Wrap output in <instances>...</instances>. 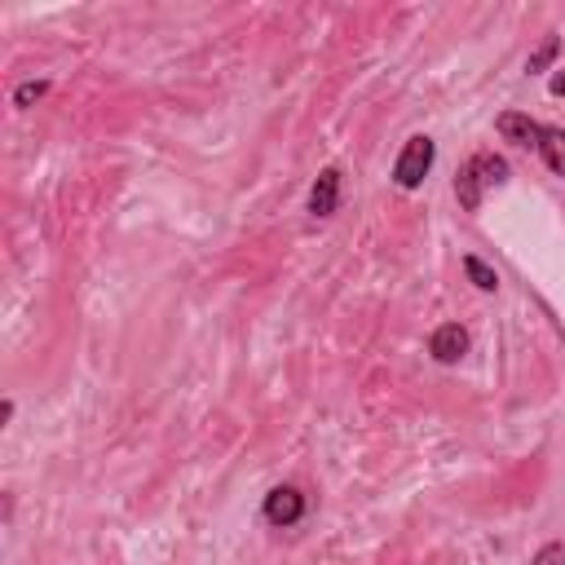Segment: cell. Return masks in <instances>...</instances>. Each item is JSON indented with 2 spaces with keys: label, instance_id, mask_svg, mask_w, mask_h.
<instances>
[{
  "label": "cell",
  "instance_id": "6",
  "mask_svg": "<svg viewBox=\"0 0 565 565\" xmlns=\"http://www.w3.org/2000/svg\"><path fill=\"white\" fill-rule=\"evenodd\" d=\"M495 129H499V138H504V142L526 146V151H539V133H543V125H539V120H530V116H521V110H504V116L495 120Z\"/></svg>",
  "mask_w": 565,
  "mask_h": 565
},
{
  "label": "cell",
  "instance_id": "12",
  "mask_svg": "<svg viewBox=\"0 0 565 565\" xmlns=\"http://www.w3.org/2000/svg\"><path fill=\"white\" fill-rule=\"evenodd\" d=\"M548 93H552V97H565V67H561V71L552 75V84H548Z\"/></svg>",
  "mask_w": 565,
  "mask_h": 565
},
{
  "label": "cell",
  "instance_id": "4",
  "mask_svg": "<svg viewBox=\"0 0 565 565\" xmlns=\"http://www.w3.org/2000/svg\"><path fill=\"white\" fill-rule=\"evenodd\" d=\"M428 354L442 363V367H456L464 354H469V331L460 322H442L433 336H428Z\"/></svg>",
  "mask_w": 565,
  "mask_h": 565
},
{
  "label": "cell",
  "instance_id": "10",
  "mask_svg": "<svg viewBox=\"0 0 565 565\" xmlns=\"http://www.w3.org/2000/svg\"><path fill=\"white\" fill-rule=\"evenodd\" d=\"M45 93H49V80H23V84L14 89V106H19V110H27V106H32V102H40Z\"/></svg>",
  "mask_w": 565,
  "mask_h": 565
},
{
  "label": "cell",
  "instance_id": "8",
  "mask_svg": "<svg viewBox=\"0 0 565 565\" xmlns=\"http://www.w3.org/2000/svg\"><path fill=\"white\" fill-rule=\"evenodd\" d=\"M464 274H469V283H473L478 292H495V287H499V274H495L482 257H473V252L464 257Z\"/></svg>",
  "mask_w": 565,
  "mask_h": 565
},
{
  "label": "cell",
  "instance_id": "5",
  "mask_svg": "<svg viewBox=\"0 0 565 565\" xmlns=\"http://www.w3.org/2000/svg\"><path fill=\"white\" fill-rule=\"evenodd\" d=\"M336 208H341V168H322L309 186V216L327 221Z\"/></svg>",
  "mask_w": 565,
  "mask_h": 565
},
{
  "label": "cell",
  "instance_id": "2",
  "mask_svg": "<svg viewBox=\"0 0 565 565\" xmlns=\"http://www.w3.org/2000/svg\"><path fill=\"white\" fill-rule=\"evenodd\" d=\"M433 160H437V142L433 138H424V133L407 138V146H402V155L393 164V186L398 190H420L428 168H433Z\"/></svg>",
  "mask_w": 565,
  "mask_h": 565
},
{
  "label": "cell",
  "instance_id": "11",
  "mask_svg": "<svg viewBox=\"0 0 565 565\" xmlns=\"http://www.w3.org/2000/svg\"><path fill=\"white\" fill-rule=\"evenodd\" d=\"M530 565H565V543H543Z\"/></svg>",
  "mask_w": 565,
  "mask_h": 565
},
{
  "label": "cell",
  "instance_id": "3",
  "mask_svg": "<svg viewBox=\"0 0 565 565\" xmlns=\"http://www.w3.org/2000/svg\"><path fill=\"white\" fill-rule=\"evenodd\" d=\"M261 517H266L270 526H279V530H292V526L305 517V495H301L296 486H274V491L266 495V504H261Z\"/></svg>",
  "mask_w": 565,
  "mask_h": 565
},
{
  "label": "cell",
  "instance_id": "13",
  "mask_svg": "<svg viewBox=\"0 0 565 565\" xmlns=\"http://www.w3.org/2000/svg\"><path fill=\"white\" fill-rule=\"evenodd\" d=\"M14 411H19V407H14V398L0 402V424H10V420H14Z\"/></svg>",
  "mask_w": 565,
  "mask_h": 565
},
{
  "label": "cell",
  "instance_id": "1",
  "mask_svg": "<svg viewBox=\"0 0 565 565\" xmlns=\"http://www.w3.org/2000/svg\"><path fill=\"white\" fill-rule=\"evenodd\" d=\"M504 181H508V160L504 155H473L460 168V177H456V199H460L464 212H478L482 208V195L491 186H504Z\"/></svg>",
  "mask_w": 565,
  "mask_h": 565
},
{
  "label": "cell",
  "instance_id": "9",
  "mask_svg": "<svg viewBox=\"0 0 565 565\" xmlns=\"http://www.w3.org/2000/svg\"><path fill=\"white\" fill-rule=\"evenodd\" d=\"M556 54H561V36H548V40L526 58V71H530V75H543V71L556 62Z\"/></svg>",
  "mask_w": 565,
  "mask_h": 565
},
{
  "label": "cell",
  "instance_id": "7",
  "mask_svg": "<svg viewBox=\"0 0 565 565\" xmlns=\"http://www.w3.org/2000/svg\"><path fill=\"white\" fill-rule=\"evenodd\" d=\"M539 155H543V164L565 181V129L543 125V133H539Z\"/></svg>",
  "mask_w": 565,
  "mask_h": 565
}]
</instances>
